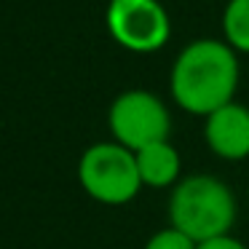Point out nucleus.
<instances>
[{
	"instance_id": "obj_1",
	"label": "nucleus",
	"mask_w": 249,
	"mask_h": 249,
	"mask_svg": "<svg viewBox=\"0 0 249 249\" xmlns=\"http://www.w3.org/2000/svg\"><path fill=\"white\" fill-rule=\"evenodd\" d=\"M238 56L222 40L201 38L179 51L169 75L174 102L190 115H212L233 102L238 89Z\"/></svg>"
},
{
	"instance_id": "obj_2",
	"label": "nucleus",
	"mask_w": 249,
	"mask_h": 249,
	"mask_svg": "<svg viewBox=\"0 0 249 249\" xmlns=\"http://www.w3.org/2000/svg\"><path fill=\"white\" fill-rule=\"evenodd\" d=\"M238 206L233 190L214 174H190L169 196V222L196 244L231 236Z\"/></svg>"
},
{
	"instance_id": "obj_3",
	"label": "nucleus",
	"mask_w": 249,
	"mask_h": 249,
	"mask_svg": "<svg viewBox=\"0 0 249 249\" xmlns=\"http://www.w3.org/2000/svg\"><path fill=\"white\" fill-rule=\"evenodd\" d=\"M78 179L94 201L107 206H124L137 198L142 188L137 158L118 142H99L81 156Z\"/></svg>"
},
{
	"instance_id": "obj_4",
	"label": "nucleus",
	"mask_w": 249,
	"mask_h": 249,
	"mask_svg": "<svg viewBox=\"0 0 249 249\" xmlns=\"http://www.w3.org/2000/svg\"><path fill=\"white\" fill-rule=\"evenodd\" d=\"M107 124L115 142L131 153L156 142H166L172 134V115L166 105L145 89H131L115 97V102L110 105Z\"/></svg>"
},
{
	"instance_id": "obj_5",
	"label": "nucleus",
	"mask_w": 249,
	"mask_h": 249,
	"mask_svg": "<svg viewBox=\"0 0 249 249\" xmlns=\"http://www.w3.org/2000/svg\"><path fill=\"white\" fill-rule=\"evenodd\" d=\"M107 30L115 43L134 54L163 49L172 35L169 14L158 0H110Z\"/></svg>"
},
{
	"instance_id": "obj_6",
	"label": "nucleus",
	"mask_w": 249,
	"mask_h": 249,
	"mask_svg": "<svg viewBox=\"0 0 249 249\" xmlns=\"http://www.w3.org/2000/svg\"><path fill=\"white\" fill-rule=\"evenodd\" d=\"M206 145L222 161H244L249 158V107L231 102L206 115L204 124Z\"/></svg>"
},
{
	"instance_id": "obj_7",
	"label": "nucleus",
	"mask_w": 249,
	"mask_h": 249,
	"mask_svg": "<svg viewBox=\"0 0 249 249\" xmlns=\"http://www.w3.org/2000/svg\"><path fill=\"white\" fill-rule=\"evenodd\" d=\"M137 169H140V179L145 188H174L179 182V153L172 142H156L142 150L134 153Z\"/></svg>"
},
{
	"instance_id": "obj_8",
	"label": "nucleus",
	"mask_w": 249,
	"mask_h": 249,
	"mask_svg": "<svg viewBox=\"0 0 249 249\" xmlns=\"http://www.w3.org/2000/svg\"><path fill=\"white\" fill-rule=\"evenodd\" d=\"M225 43L236 54H249V0H228L222 14Z\"/></svg>"
},
{
	"instance_id": "obj_9",
	"label": "nucleus",
	"mask_w": 249,
	"mask_h": 249,
	"mask_svg": "<svg viewBox=\"0 0 249 249\" xmlns=\"http://www.w3.org/2000/svg\"><path fill=\"white\" fill-rule=\"evenodd\" d=\"M145 249H198V244L193 241V238H188L182 231H177V228H163V231L153 233L150 238H147Z\"/></svg>"
},
{
	"instance_id": "obj_10",
	"label": "nucleus",
	"mask_w": 249,
	"mask_h": 249,
	"mask_svg": "<svg viewBox=\"0 0 249 249\" xmlns=\"http://www.w3.org/2000/svg\"><path fill=\"white\" fill-rule=\"evenodd\" d=\"M198 249H247V247L233 236H220V238H212V241H201Z\"/></svg>"
}]
</instances>
